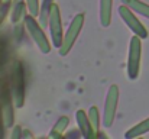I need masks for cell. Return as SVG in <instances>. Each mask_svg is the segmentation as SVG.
<instances>
[{
  "mask_svg": "<svg viewBox=\"0 0 149 139\" xmlns=\"http://www.w3.org/2000/svg\"><path fill=\"white\" fill-rule=\"evenodd\" d=\"M83 25H84V15H83V13L75 15L74 19L71 20V23H70L67 32L64 34V38H62L61 46L58 48L59 55L65 57V55L71 51V48L74 46L75 41H77V38H78V35H80V32H81V29H83Z\"/></svg>",
  "mask_w": 149,
  "mask_h": 139,
  "instance_id": "6da1fadb",
  "label": "cell"
},
{
  "mask_svg": "<svg viewBox=\"0 0 149 139\" xmlns=\"http://www.w3.org/2000/svg\"><path fill=\"white\" fill-rule=\"evenodd\" d=\"M23 22L26 25V29H28L31 38L33 39V42L36 44V46L39 48V51L42 54H49L51 44L48 41V38H47V35H45V32H44V29H42V26H41V23H38L35 20V16L28 15V16L23 17Z\"/></svg>",
  "mask_w": 149,
  "mask_h": 139,
  "instance_id": "7a4b0ae2",
  "label": "cell"
},
{
  "mask_svg": "<svg viewBox=\"0 0 149 139\" xmlns=\"http://www.w3.org/2000/svg\"><path fill=\"white\" fill-rule=\"evenodd\" d=\"M141 57H142V42L139 36H133L129 44L127 55V77L130 80H136L141 71Z\"/></svg>",
  "mask_w": 149,
  "mask_h": 139,
  "instance_id": "3957f363",
  "label": "cell"
},
{
  "mask_svg": "<svg viewBox=\"0 0 149 139\" xmlns=\"http://www.w3.org/2000/svg\"><path fill=\"white\" fill-rule=\"evenodd\" d=\"M12 98L16 107H23L25 104V74L20 62H16L12 73Z\"/></svg>",
  "mask_w": 149,
  "mask_h": 139,
  "instance_id": "277c9868",
  "label": "cell"
},
{
  "mask_svg": "<svg viewBox=\"0 0 149 139\" xmlns=\"http://www.w3.org/2000/svg\"><path fill=\"white\" fill-rule=\"evenodd\" d=\"M117 104H119V87L116 84H111L109 87V92L106 94V101H104L103 123L106 128H110L113 125L117 112Z\"/></svg>",
  "mask_w": 149,
  "mask_h": 139,
  "instance_id": "5b68a950",
  "label": "cell"
},
{
  "mask_svg": "<svg viewBox=\"0 0 149 139\" xmlns=\"http://www.w3.org/2000/svg\"><path fill=\"white\" fill-rule=\"evenodd\" d=\"M119 15H120V17L123 19V22L126 23V26L136 35V36H139L141 39H146L148 38V31H146V28L139 22V19L133 15V10L130 9V7H127L126 4H123V6H120L119 7Z\"/></svg>",
  "mask_w": 149,
  "mask_h": 139,
  "instance_id": "8992f818",
  "label": "cell"
},
{
  "mask_svg": "<svg viewBox=\"0 0 149 139\" xmlns=\"http://www.w3.org/2000/svg\"><path fill=\"white\" fill-rule=\"evenodd\" d=\"M48 26H49L51 32V39L54 46L59 48L62 38H64V32H62V19H61V12H59V6L58 4H52V10L49 15V20H48Z\"/></svg>",
  "mask_w": 149,
  "mask_h": 139,
  "instance_id": "52a82bcc",
  "label": "cell"
},
{
  "mask_svg": "<svg viewBox=\"0 0 149 139\" xmlns=\"http://www.w3.org/2000/svg\"><path fill=\"white\" fill-rule=\"evenodd\" d=\"M75 119H77V125L80 128V132L81 135L84 136L86 139H94L97 138V135L94 133V129L91 126V122H90V117L88 115L84 112V110H77L75 113Z\"/></svg>",
  "mask_w": 149,
  "mask_h": 139,
  "instance_id": "ba28073f",
  "label": "cell"
},
{
  "mask_svg": "<svg viewBox=\"0 0 149 139\" xmlns=\"http://www.w3.org/2000/svg\"><path fill=\"white\" fill-rule=\"evenodd\" d=\"M1 117H3V125L6 128H12L15 122V113H13V106L10 101V97L4 94V100L1 103Z\"/></svg>",
  "mask_w": 149,
  "mask_h": 139,
  "instance_id": "9c48e42d",
  "label": "cell"
},
{
  "mask_svg": "<svg viewBox=\"0 0 149 139\" xmlns=\"http://www.w3.org/2000/svg\"><path fill=\"white\" fill-rule=\"evenodd\" d=\"M111 6L113 0H100V22L104 28L111 23Z\"/></svg>",
  "mask_w": 149,
  "mask_h": 139,
  "instance_id": "30bf717a",
  "label": "cell"
},
{
  "mask_svg": "<svg viewBox=\"0 0 149 139\" xmlns=\"http://www.w3.org/2000/svg\"><path fill=\"white\" fill-rule=\"evenodd\" d=\"M52 4H54V0H42V3H41V7H39V23H41L42 28L48 26Z\"/></svg>",
  "mask_w": 149,
  "mask_h": 139,
  "instance_id": "8fae6325",
  "label": "cell"
},
{
  "mask_svg": "<svg viewBox=\"0 0 149 139\" xmlns=\"http://www.w3.org/2000/svg\"><path fill=\"white\" fill-rule=\"evenodd\" d=\"M146 132H149V117L148 119H145L143 122L135 125L133 128H130V129L125 133V138L126 139H133V138H138V136L143 135V133H146Z\"/></svg>",
  "mask_w": 149,
  "mask_h": 139,
  "instance_id": "7c38bea8",
  "label": "cell"
},
{
  "mask_svg": "<svg viewBox=\"0 0 149 139\" xmlns=\"http://www.w3.org/2000/svg\"><path fill=\"white\" fill-rule=\"evenodd\" d=\"M25 1H26V0H13L12 16H10V19H12L13 23H17V22H20V20L25 17V9L28 7V6L25 4Z\"/></svg>",
  "mask_w": 149,
  "mask_h": 139,
  "instance_id": "4fadbf2b",
  "label": "cell"
},
{
  "mask_svg": "<svg viewBox=\"0 0 149 139\" xmlns=\"http://www.w3.org/2000/svg\"><path fill=\"white\" fill-rule=\"evenodd\" d=\"M122 3L126 4L127 7H130L133 12H136V13H139V15L149 19V4L141 1V0H122Z\"/></svg>",
  "mask_w": 149,
  "mask_h": 139,
  "instance_id": "5bb4252c",
  "label": "cell"
},
{
  "mask_svg": "<svg viewBox=\"0 0 149 139\" xmlns=\"http://www.w3.org/2000/svg\"><path fill=\"white\" fill-rule=\"evenodd\" d=\"M68 123H70L68 116H61L56 120V123L54 125V128H52V131H51V133H49V138H61L64 135L65 129L68 128Z\"/></svg>",
  "mask_w": 149,
  "mask_h": 139,
  "instance_id": "9a60e30c",
  "label": "cell"
},
{
  "mask_svg": "<svg viewBox=\"0 0 149 139\" xmlns=\"http://www.w3.org/2000/svg\"><path fill=\"white\" fill-rule=\"evenodd\" d=\"M88 117L91 122V126L94 129V133L99 136V129H100V115H99V109L96 106H91L88 110Z\"/></svg>",
  "mask_w": 149,
  "mask_h": 139,
  "instance_id": "2e32d148",
  "label": "cell"
},
{
  "mask_svg": "<svg viewBox=\"0 0 149 139\" xmlns=\"http://www.w3.org/2000/svg\"><path fill=\"white\" fill-rule=\"evenodd\" d=\"M26 6H28V10L32 16H38L39 15V0H26Z\"/></svg>",
  "mask_w": 149,
  "mask_h": 139,
  "instance_id": "e0dca14e",
  "label": "cell"
},
{
  "mask_svg": "<svg viewBox=\"0 0 149 139\" xmlns=\"http://www.w3.org/2000/svg\"><path fill=\"white\" fill-rule=\"evenodd\" d=\"M9 4H10V0H9V1H1V3H0V23H3V20H4L6 12L9 10Z\"/></svg>",
  "mask_w": 149,
  "mask_h": 139,
  "instance_id": "ac0fdd59",
  "label": "cell"
},
{
  "mask_svg": "<svg viewBox=\"0 0 149 139\" xmlns=\"http://www.w3.org/2000/svg\"><path fill=\"white\" fill-rule=\"evenodd\" d=\"M22 126H15L12 132V139H20L22 138Z\"/></svg>",
  "mask_w": 149,
  "mask_h": 139,
  "instance_id": "d6986e66",
  "label": "cell"
},
{
  "mask_svg": "<svg viewBox=\"0 0 149 139\" xmlns=\"http://www.w3.org/2000/svg\"><path fill=\"white\" fill-rule=\"evenodd\" d=\"M1 1H9V0H1Z\"/></svg>",
  "mask_w": 149,
  "mask_h": 139,
  "instance_id": "ffe728a7",
  "label": "cell"
},
{
  "mask_svg": "<svg viewBox=\"0 0 149 139\" xmlns=\"http://www.w3.org/2000/svg\"><path fill=\"white\" fill-rule=\"evenodd\" d=\"M0 3H1V0H0Z\"/></svg>",
  "mask_w": 149,
  "mask_h": 139,
  "instance_id": "44dd1931",
  "label": "cell"
}]
</instances>
